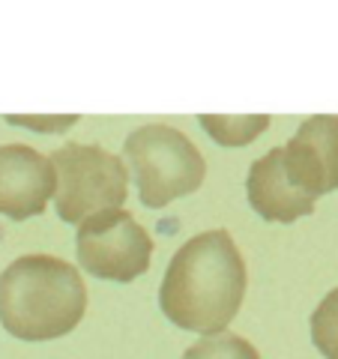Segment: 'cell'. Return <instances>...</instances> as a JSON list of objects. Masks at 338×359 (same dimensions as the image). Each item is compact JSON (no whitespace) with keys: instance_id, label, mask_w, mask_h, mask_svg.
<instances>
[{"instance_id":"6da1fadb","label":"cell","mask_w":338,"mask_h":359,"mask_svg":"<svg viewBox=\"0 0 338 359\" xmlns=\"http://www.w3.org/2000/svg\"><path fill=\"white\" fill-rule=\"evenodd\" d=\"M245 261L228 231H204L180 245L159 287L162 314L180 330L216 335L245 297Z\"/></svg>"},{"instance_id":"7a4b0ae2","label":"cell","mask_w":338,"mask_h":359,"mask_svg":"<svg viewBox=\"0 0 338 359\" xmlns=\"http://www.w3.org/2000/svg\"><path fill=\"white\" fill-rule=\"evenodd\" d=\"M87 311L81 273L54 255H21L0 273V323L21 341L72 332Z\"/></svg>"},{"instance_id":"3957f363","label":"cell","mask_w":338,"mask_h":359,"mask_svg":"<svg viewBox=\"0 0 338 359\" xmlns=\"http://www.w3.org/2000/svg\"><path fill=\"white\" fill-rule=\"evenodd\" d=\"M123 156L132 165L141 204L153 210L198 192L207 177L201 150L180 129L165 123H147L135 129L123 144Z\"/></svg>"},{"instance_id":"277c9868","label":"cell","mask_w":338,"mask_h":359,"mask_svg":"<svg viewBox=\"0 0 338 359\" xmlns=\"http://www.w3.org/2000/svg\"><path fill=\"white\" fill-rule=\"evenodd\" d=\"M51 165L58 174V216L69 224L102 210H117L126 204L129 174L120 156L108 153L99 144H63L51 153Z\"/></svg>"},{"instance_id":"5b68a950","label":"cell","mask_w":338,"mask_h":359,"mask_svg":"<svg viewBox=\"0 0 338 359\" xmlns=\"http://www.w3.org/2000/svg\"><path fill=\"white\" fill-rule=\"evenodd\" d=\"M153 237L129 210H102L78 224V264L108 282H135L150 269Z\"/></svg>"},{"instance_id":"8992f818","label":"cell","mask_w":338,"mask_h":359,"mask_svg":"<svg viewBox=\"0 0 338 359\" xmlns=\"http://www.w3.org/2000/svg\"><path fill=\"white\" fill-rule=\"evenodd\" d=\"M58 189V174L48 156L27 144L0 147V216L25 222L42 216Z\"/></svg>"},{"instance_id":"52a82bcc","label":"cell","mask_w":338,"mask_h":359,"mask_svg":"<svg viewBox=\"0 0 338 359\" xmlns=\"http://www.w3.org/2000/svg\"><path fill=\"white\" fill-rule=\"evenodd\" d=\"M285 171L299 192L318 201L338 189V117L318 114L299 123L285 147Z\"/></svg>"},{"instance_id":"ba28073f","label":"cell","mask_w":338,"mask_h":359,"mask_svg":"<svg viewBox=\"0 0 338 359\" xmlns=\"http://www.w3.org/2000/svg\"><path fill=\"white\" fill-rule=\"evenodd\" d=\"M245 195L249 204L266 222H297L314 212V198L299 192L297 183L285 171V153L281 147L266 150V156L255 159L245 180Z\"/></svg>"},{"instance_id":"9c48e42d","label":"cell","mask_w":338,"mask_h":359,"mask_svg":"<svg viewBox=\"0 0 338 359\" xmlns=\"http://www.w3.org/2000/svg\"><path fill=\"white\" fill-rule=\"evenodd\" d=\"M201 126L222 147H243L269 126V114H204Z\"/></svg>"},{"instance_id":"30bf717a","label":"cell","mask_w":338,"mask_h":359,"mask_svg":"<svg viewBox=\"0 0 338 359\" xmlns=\"http://www.w3.org/2000/svg\"><path fill=\"white\" fill-rule=\"evenodd\" d=\"M183 359H261L252 341L234 332H216L186 347Z\"/></svg>"},{"instance_id":"8fae6325","label":"cell","mask_w":338,"mask_h":359,"mask_svg":"<svg viewBox=\"0 0 338 359\" xmlns=\"http://www.w3.org/2000/svg\"><path fill=\"white\" fill-rule=\"evenodd\" d=\"M311 341L326 359H338V287L330 290L311 314Z\"/></svg>"},{"instance_id":"7c38bea8","label":"cell","mask_w":338,"mask_h":359,"mask_svg":"<svg viewBox=\"0 0 338 359\" xmlns=\"http://www.w3.org/2000/svg\"><path fill=\"white\" fill-rule=\"evenodd\" d=\"M78 117H58V120H48V117H9V123H18V126H27V129H66L72 126Z\"/></svg>"}]
</instances>
